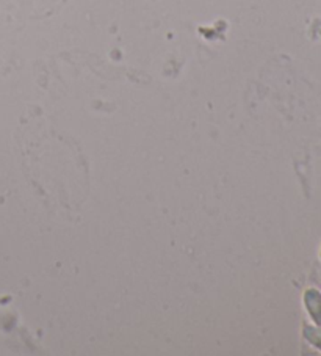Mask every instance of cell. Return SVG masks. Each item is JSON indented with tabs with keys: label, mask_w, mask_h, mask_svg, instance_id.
<instances>
[{
	"label": "cell",
	"mask_w": 321,
	"mask_h": 356,
	"mask_svg": "<svg viewBox=\"0 0 321 356\" xmlns=\"http://www.w3.org/2000/svg\"><path fill=\"white\" fill-rule=\"evenodd\" d=\"M302 336L304 339L313 346L315 348H318L321 352V328L320 327H312V325H304L302 327Z\"/></svg>",
	"instance_id": "cell-2"
},
{
	"label": "cell",
	"mask_w": 321,
	"mask_h": 356,
	"mask_svg": "<svg viewBox=\"0 0 321 356\" xmlns=\"http://www.w3.org/2000/svg\"><path fill=\"white\" fill-rule=\"evenodd\" d=\"M304 305L308 316L321 328V292L317 289H307L304 292Z\"/></svg>",
	"instance_id": "cell-1"
},
{
	"label": "cell",
	"mask_w": 321,
	"mask_h": 356,
	"mask_svg": "<svg viewBox=\"0 0 321 356\" xmlns=\"http://www.w3.org/2000/svg\"><path fill=\"white\" fill-rule=\"evenodd\" d=\"M311 33L315 36V38L321 40V19H315L312 27H311Z\"/></svg>",
	"instance_id": "cell-3"
},
{
	"label": "cell",
	"mask_w": 321,
	"mask_h": 356,
	"mask_svg": "<svg viewBox=\"0 0 321 356\" xmlns=\"http://www.w3.org/2000/svg\"><path fill=\"white\" fill-rule=\"evenodd\" d=\"M320 257H321V253H320Z\"/></svg>",
	"instance_id": "cell-4"
}]
</instances>
